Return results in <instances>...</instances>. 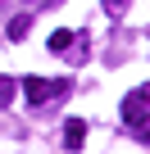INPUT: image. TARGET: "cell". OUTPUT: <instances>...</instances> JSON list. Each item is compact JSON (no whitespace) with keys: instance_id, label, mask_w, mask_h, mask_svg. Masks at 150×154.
Listing matches in <instances>:
<instances>
[{"instance_id":"obj_8","label":"cell","mask_w":150,"mask_h":154,"mask_svg":"<svg viewBox=\"0 0 150 154\" xmlns=\"http://www.w3.org/2000/svg\"><path fill=\"white\" fill-rule=\"evenodd\" d=\"M105 5H109L114 14H123V9H127V0H105Z\"/></svg>"},{"instance_id":"obj_5","label":"cell","mask_w":150,"mask_h":154,"mask_svg":"<svg viewBox=\"0 0 150 154\" xmlns=\"http://www.w3.org/2000/svg\"><path fill=\"white\" fill-rule=\"evenodd\" d=\"M68 45H73V32H64V27H59V32H50V50H55V54H59V50H68Z\"/></svg>"},{"instance_id":"obj_1","label":"cell","mask_w":150,"mask_h":154,"mask_svg":"<svg viewBox=\"0 0 150 154\" xmlns=\"http://www.w3.org/2000/svg\"><path fill=\"white\" fill-rule=\"evenodd\" d=\"M68 91V82H50V77H23V95L32 100V104H50V100H59Z\"/></svg>"},{"instance_id":"obj_7","label":"cell","mask_w":150,"mask_h":154,"mask_svg":"<svg viewBox=\"0 0 150 154\" xmlns=\"http://www.w3.org/2000/svg\"><path fill=\"white\" fill-rule=\"evenodd\" d=\"M132 136H136V140H150V118L136 113V118H132Z\"/></svg>"},{"instance_id":"obj_4","label":"cell","mask_w":150,"mask_h":154,"mask_svg":"<svg viewBox=\"0 0 150 154\" xmlns=\"http://www.w3.org/2000/svg\"><path fill=\"white\" fill-rule=\"evenodd\" d=\"M27 27H32V18H27V14H18V18L9 23V41H23V36H27Z\"/></svg>"},{"instance_id":"obj_2","label":"cell","mask_w":150,"mask_h":154,"mask_svg":"<svg viewBox=\"0 0 150 154\" xmlns=\"http://www.w3.org/2000/svg\"><path fill=\"white\" fill-rule=\"evenodd\" d=\"M145 109H150V86H136V91L123 100V118L132 122V118H136V113H145Z\"/></svg>"},{"instance_id":"obj_3","label":"cell","mask_w":150,"mask_h":154,"mask_svg":"<svg viewBox=\"0 0 150 154\" xmlns=\"http://www.w3.org/2000/svg\"><path fill=\"white\" fill-rule=\"evenodd\" d=\"M82 140H87V122L82 118H68L64 122V149H82Z\"/></svg>"},{"instance_id":"obj_6","label":"cell","mask_w":150,"mask_h":154,"mask_svg":"<svg viewBox=\"0 0 150 154\" xmlns=\"http://www.w3.org/2000/svg\"><path fill=\"white\" fill-rule=\"evenodd\" d=\"M5 104H14V77L0 72V109H5Z\"/></svg>"}]
</instances>
